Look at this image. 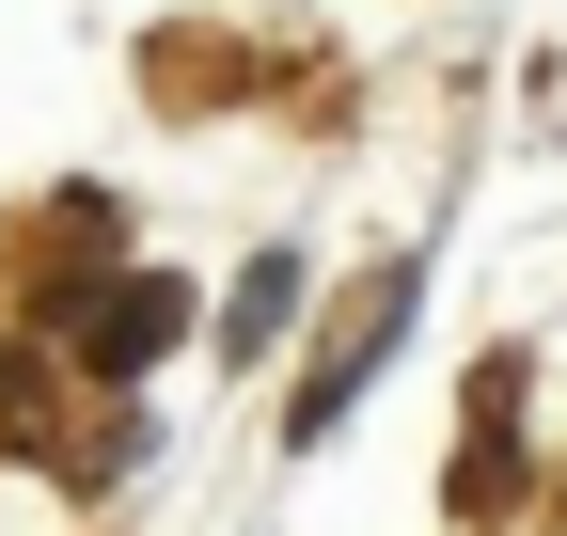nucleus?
Instances as JSON below:
<instances>
[{
	"instance_id": "nucleus-1",
	"label": "nucleus",
	"mask_w": 567,
	"mask_h": 536,
	"mask_svg": "<svg viewBox=\"0 0 567 536\" xmlns=\"http://www.w3.org/2000/svg\"><path fill=\"white\" fill-rule=\"evenodd\" d=\"M174 331H189V285H142V268H126V285H95V316H80V363H158L174 348Z\"/></svg>"
},
{
	"instance_id": "nucleus-2",
	"label": "nucleus",
	"mask_w": 567,
	"mask_h": 536,
	"mask_svg": "<svg viewBox=\"0 0 567 536\" xmlns=\"http://www.w3.org/2000/svg\"><path fill=\"white\" fill-rule=\"evenodd\" d=\"M284 316H300V268H284V252H268V268H252V285H237V348H252V331H284Z\"/></svg>"
}]
</instances>
